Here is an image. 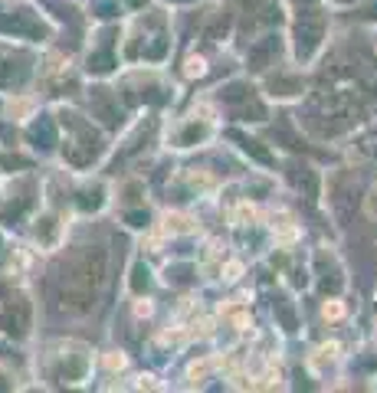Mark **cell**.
<instances>
[{"instance_id":"cell-1","label":"cell","mask_w":377,"mask_h":393,"mask_svg":"<svg viewBox=\"0 0 377 393\" xmlns=\"http://www.w3.org/2000/svg\"><path fill=\"white\" fill-rule=\"evenodd\" d=\"M105 282V249L82 246L72 252L60 273V302L72 312H89L95 302V292Z\"/></svg>"},{"instance_id":"cell-2","label":"cell","mask_w":377,"mask_h":393,"mask_svg":"<svg viewBox=\"0 0 377 393\" xmlns=\"http://www.w3.org/2000/svg\"><path fill=\"white\" fill-rule=\"evenodd\" d=\"M30 328V305L27 298H7L0 302V331L11 338H23Z\"/></svg>"}]
</instances>
